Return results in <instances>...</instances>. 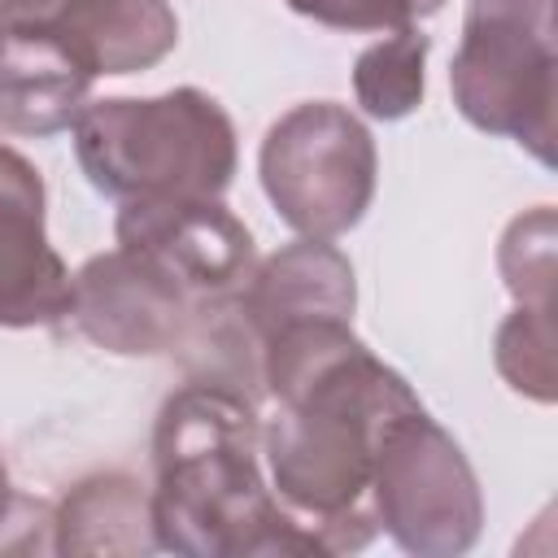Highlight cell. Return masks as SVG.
<instances>
[{"label":"cell","mask_w":558,"mask_h":558,"mask_svg":"<svg viewBox=\"0 0 558 558\" xmlns=\"http://www.w3.org/2000/svg\"><path fill=\"white\" fill-rule=\"evenodd\" d=\"M92 70L48 22H0V135H57L78 122Z\"/></svg>","instance_id":"cell-10"},{"label":"cell","mask_w":558,"mask_h":558,"mask_svg":"<svg viewBox=\"0 0 558 558\" xmlns=\"http://www.w3.org/2000/svg\"><path fill=\"white\" fill-rule=\"evenodd\" d=\"M371 510L379 532L418 558H458L480 541V480L423 401L392 414L375 440Z\"/></svg>","instance_id":"cell-6"},{"label":"cell","mask_w":558,"mask_h":558,"mask_svg":"<svg viewBox=\"0 0 558 558\" xmlns=\"http://www.w3.org/2000/svg\"><path fill=\"white\" fill-rule=\"evenodd\" d=\"M44 209L35 161L0 144V327H52L70 310V270L48 244Z\"/></svg>","instance_id":"cell-9"},{"label":"cell","mask_w":558,"mask_h":558,"mask_svg":"<svg viewBox=\"0 0 558 558\" xmlns=\"http://www.w3.org/2000/svg\"><path fill=\"white\" fill-rule=\"evenodd\" d=\"M57 554H153V488L126 471L78 480L48 514Z\"/></svg>","instance_id":"cell-13"},{"label":"cell","mask_w":558,"mask_h":558,"mask_svg":"<svg viewBox=\"0 0 558 558\" xmlns=\"http://www.w3.org/2000/svg\"><path fill=\"white\" fill-rule=\"evenodd\" d=\"M357 283L349 257L331 240L301 235L253 266L235 292V310L253 331L257 349L270 331L301 318H353Z\"/></svg>","instance_id":"cell-11"},{"label":"cell","mask_w":558,"mask_h":558,"mask_svg":"<svg viewBox=\"0 0 558 558\" xmlns=\"http://www.w3.org/2000/svg\"><path fill=\"white\" fill-rule=\"evenodd\" d=\"M44 22L70 44L92 78L153 70L179 44L170 0H61Z\"/></svg>","instance_id":"cell-12"},{"label":"cell","mask_w":558,"mask_h":558,"mask_svg":"<svg viewBox=\"0 0 558 558\" xmlns=\"http://www.w3.org/2000/svg\"><path fill=\"white\" fill-rule=\"evenodd\" d=\"M17 506H22V501H17L13 480H9V466H4V458H0V527L13 523V510H17Z\"/></svg>","instance_id":"cell-18"},{"label":"cell","mask_w":558,"mask_h":558,"mask_svg":"<svg viewBox=\"0 0 558 558\" xmlns=\"http://www.w3.org/2000/svg\"><path fill=\"white\" fill-rule=\"evenodd\" d=\"M196 301L131 248L87 257L70 275L65 318L83 340L122 357L174 353L192 327Z\"/></svg>","instance_id":"cell-8"},{"label":"cell","mask_w":558,"mask_h":558,"mask_svg":"<svg viewBox=\"0 0 558 558\" xmlns=\"http://www.w3.org/2000/svg\"><path fill=\"white\" fill-rule=\"evenodd\" d=\"M262 388L275 414L262 427L266 480L323 558L375 541V440L418 405L414 388L379 362L349 318H301L262 340Z\"/></svg>","instance_id":"cell-1"},{"label":"cell","mask_w":558,"mask_h":558,"mask_svg":"<svg viewBox=\"0 0 558 558\" xmlns=\"http://www.w3.org/2000/svg\"><path fill=\"white\" fill-rule=\"evenodd\" d=\"M44 0H0V22H39Z\"/></svg>","instance_id":"cell-17"},{"label":"cell","mask_w":558,"mask_h":558,"mask_svg":"<svg viewBox=\"0 0 558 558\" xmlns=\"http://www.w3.org/2000/svg\"><path fill=\"white\" fill-rule=\"evenodd\" d=\"M70 131L87 183L113 201L222 196L240 161L227 109L201 87L87 100Z\"/></svg>","instance_id":"cell-3"},{"label":"cell","mask_w":558,"mask_h":558,"mask_svg":"<svg viewBox=\"0 0 558 558\" xmlns=\"http://www.w3.org/2000/svg\"><path fill=\"white\" fill-rule=\"evenodd\" d=\"M493 357L501 379L549 405L554 401V305H519L493 340Z\"/></svg>","instance_id":"cell-15"},{"label":"cell","mask_w":558,"mask_h":558,"mask_svg":"<svg viewBox=\"0 0 558 558\" xmlns=\"http://www.w3.org/2000/svg\"><path fill=\"white\" fill-rule=\"evenodd\" d=\"M554 74V0H466L449 87L458 113L475 131L506 135L549 166L558 105Z\"/></svg>","instance_id":"cell-4"},{"label":"cell","mask_w":558,"mask_h":558,"mask_svg":"<svg viewBox=\"0 0 558 558\" xmlns=\"http://www.w3.org/2000/svg\"><path fill=\"white\" fill-rule=\"evenodd\" d=\"M257 174L266 201L296 235L336 240L366 218L379 157L353 109L336 100H305L270 122Z\"/></svg>","instance_id":"cell-5"},{"label":"cell","mask_w":558,"mask_h":558,"mask_svg":"<svg viewBox=\"0 0 558 558\" xmlns=\"http://www.w3.org/2000/svg\"><path fill=\"white\" fill-rule=\"evenodd\" d=\"M57 4H61V0H44V9H39V22H44V17H48V13L57 9Z\"/></svg>","instance_id":"cell-20"},{"label":"cell","mask_w":558,"mask_h":558,"mask_svg":"<svg viewBox=\"0 0 558 558\" xmlns=\"http://www.w3.org/2000/svg\"><path fill=\"white\" fill-rule=\"evenodd\" d=\"M440 4L445 0H405V9H410V17L418 22V17H432V13H440Z\"/></svg>","instance_id":"cell-19"},{"label":"cell","mask_w":558,"mask_h":558,"mask_svg":"<svg viewBox=\"0 0 558 558\" xmlns=\"http://www.w3.org/2000/svg\"><path fill=\"white\" fill-rule=\"evenodd\" d=\"M113 235L170 275L196 305L235 296L257 266L248 227L218 196L122 201Z\"/></svg>","instance_id":"cell-7"},{"label":"cell","mask_w":558,"mask_h":558,"mask_svg":"<svg viewBox=\"0 0 558 558\" xmlns=\"http://www.w3.org/2000/svg\"><path fill=\"white\" fill-rule=\"evenodd\" d=\"M427 52H432V39L418 26H401L388 39L362 48L353 61V96L362 113L379 122H397L414 113L427 83Z\"/></svg>","instance_id":"cell-14"},{"label":"cell","mask_w":558,"mask_h":558,"mask_svg":"<svg viewBox=\"0 0 558 558\" xmlns=\"http://www.w3.org/2000/svg\"><path fill=\"white\" fill-rule=\"evenodd\" d=\"M506 292L519 305H554V209L536 205L519 214L497 248Z\"/></svg>","instance_id":"cell-16"},{"label":"cell","mask_w":558,"mask_h":558,"mask_svg":"<svg viewBox=\"0 0 558 558\" xmlns=\"http://www.w3.org/2000/svg\"><path fill=\"white\" fill-rule=\"evenodd\" d=\"M157 549L187 558H323L262 475L253 397L187 379L153 423Z\"/></svg>","instance_id":"cell-2"}]
</instances>
